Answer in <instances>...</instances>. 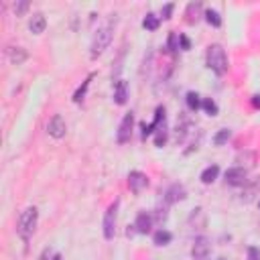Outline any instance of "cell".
I'll return each mask as SVG.
<instances>
[{
    "mask_svg": "<svg viewBox=\"0 0 260 260\" xmlns=\"http://www.w3.org/2000/svg\"><path fill=\"white\" fill-rule=\"evenodd\" d=\"M204 16H206V20H208L212 26H216V28H218V26H222V16H220V12H218V10H212V8H210V10H206V14H204Z\"/></svg>",
    "mask_w": 260,
    "mask_h": 260,
    "instance_id": "7402d4cb",
    "label": "cell"
},
{
    "mask_svg": "<svg viewBox=\"0 0 260 260\" xmlns=\"http://www.w3.org/2000/svg\"><path fill=\"white\" fill-rule=\"evenodd\" d=\"M248 260H260V248L250 246L248 248Z\"/></svg>",
    "mask_w": 260,
    "mask_h": 260,
    "instance_id": "484cf974",
    "label": "cell"
},
{
    "mask_svg": "<svg viewBox=\"0 0 260 260\" xmlns=\"http://www.w3.org/2000/svg\"><path fill=\"white\" fill-rule=\"evenodd\" d=\"M171 240H173V234H171L169 230H158V232H154V236H152V242H154L156 246H167Z\"/></svg>",
    "mask_w": 260,
    "mask_h": 260,
    "instance_id": "e0dca14e",
    "label": "cell"
},
{
    "mask_svg": "<svg viewBox=\"0 0 260 260\" xmlns=\"http://www.w3.org/2000/svg\"><path fill=\"white\" fill-rule=\"evenodd\" d=\"M185 16H187V22H198V18L202 16V2H191L187 4L185 8Z\"/></svg>",
    "mask_w": 260,
    "mask_h": 260,
    "instance_id": "5bb4252c",
    "label": "cell"
},
{
    "mask_svg": "<svg viewBox=\"0 0 260 260\" xmlns=\"http://www.w3.org/2000/svg\"><path fill=\"white\" fill-rule=\"evenodd\" d=\"M185 100H187V106H189V110H193V112L202 108V100H200V94H195V92H189Z\"/></svg>",
    "mask_w": 260,
    "mask_h": 260,
    "instance_id": "d6986e66",
    "label": "cell"
},
{
    "mask_svg": "<svg viewBox=\"0 0 260 260\" xmlns=\"http://www.w3.org/2000/svg\"><path fill=\"white\" fill-rule=\"evenodd\" d=\"M45 26H47V18H45L43 12H35V14L30 16V20H28V28H30L32 35H41V32L45 30Z\"/></svg>",
    "mask_w": 260,
    "mask_h": 260,
    "instance_id": "30bf717a",
    "label": "cell"
},
{
    "mask_svg": "<svg viewBox=\"0 0 260 260\" xmlns=\"http://www.w3.org/2000/svg\"><path fill=\"white\" fill-rule=\"evenodd\" d=\"M49 258H53V256H51V250H49V248H45V250L41 252V256H39V260H49Z\"/></svg>",
    "mask_w": 260,
    "mask_h": 260,
    "instance_id": "f546056e",
    "label": "cell"
},
{
    "mask_svg": "<svg viewBox=\"0 0 260 260\" xmlns=\"http://www.w3.org/2000/svg\"><path fill=\"white\" fill-rule=\"evenodd\" d=\"M252 106H254V108H260V96H254V98H252Z\"/></svg>",
    "mask_w": 260,
    "mask_h": 260,
    "instance_id": "4dcf8cb0",
    "label": "cell"
},
{
    "mask_svg": "<svg viewBox=\"0 0 260 260\" xmlns=\"http://www.w3.org/2000/svg\"><path fill=\"white\" fill-rule=\"evenodd\" d=\"M173 4H165L162 6V18H171V14H173Z\"/></svg>",
    "mask_w": 260,
    "mask_h": 260,
    "instance_id": "83f0119b",
    "label": "cell"
},
{
    "mask_svg": "<svg viewBox=\"0 0 260 260\" xmlns=\"http://www.w3.org/2000/svg\"><path fill=\"white\" fill-rule=\"evenodd\" d=\"M47 132H49L53 138H57V140L65 136V132H68V126H65V120H63L61 114H55V116L49 120V124H47Z\"/></svg>",
    "mask_w": 260,
    "mask_h": 260,
    "instance_id": "52a82bcc",
    "label": "cell"
},
{
    "mask_svg": "<svg viewBox=\"0 0 260 260\" xmlns=\"http://www.w3.org/2000/svg\"><path fill=\"white\" fill-rule=\"evenodd\" d=\"M118 206L120 202H114L106 214H104V238L106 240H112L116 236V218H118Z\"/></svg>",
    "mask_w": 260,
    "mask_h": 260,
    "instance_id": "277c9868",
    "label": "cell"
},
{
    "mask_svg": "<svg viewBox=\"0 0 260 260\" xmlns=\"http://www.w3.org/2000/svg\"><path fill=\"white\" fill-rule=\"evenodd\" d=\"M132 126H134V114H132V112H128V114L122 118L120 126H118L116 140H118L120 144H126V142L130 140V136H132Z\"/></svg>",
    "mask_w": 260,
    "mask_h": 260,
    "instance_id": "5b68a950",
    "label": "cell"
},
{
    "mask_svg": "<svg viewBox=\"0 0 260 260\" xmlns=\"http://www.w3.org/2000/svg\"><path fill=\"white\" fill-rule=\"evenodd\" d=\"M206 61H208V68L216 76H224L228 72V57H226V51L220 45H210L208 47Z\"/></svg>",
    "mask_w": 260,
    "mask_h": 260,
    "instance_id": "3957f363",
    "label": "cell"
},
{
    "mask_svg": "<svg viewBox=\"0 0 260 260\" xmlns=\"http://www.w3.org/2000/svg\"><path fill=\"white\" fill-rule=\"evenodd\" d=\"M112 37H114V26H112V22H108V24H104V26L98 28L96 35H94V39H92V45H90V57H92V59L100 57V55L108 49V45L112 43Z\"/></svg>",
    "mask_w": 260,
    "mask_h": 260,
    "instance_id": "6da1fadb",
    "label": "cell"
},
{
    "mask_svg": "<svg viewBox=\"0 0 260 260\" xmlns=\"http://www.w3.org/2000/svg\"><path fill=\"white\" fill-rule=\"evenodd\" d=\"M51 260H63V258H61V254H53V258H51Z\"/></svg>",
    "mask_w": 260,
    "mask_h": 260,
    "instance_id": "1f68e13d",
    "label": "cell"
},
{
    "mask_svg": "<svg viewBox=\"0 0 260 260\" xmlns=\"http://www.w3.org/2000/svg\"><path fill=\"white\" fill-rule=\"evenodd\" d=\"M246 177H248V173H246V169H242V167H232V169L226 171V183L232 185V187L244 185V183H246Z\"/></svg>",
    "mask_w": 260,
    "mask_h": 260,
    "instance_id": "ba28073f",
    "label": "cell"
},
{
    "mask_svg": "<svg viewBox=\"0 0 260 260\" xmlns=\"http://www.w3.org/2000/svg\"><path fill=\"white\" fill-rule=\"evenodd\" d=\"M158 24H160V20H158V16H156V14H152V12H148V14L144 16V20H142V26H144V28H148V30H156V28H158Z\"/></svg>",
    "mask_w": 260,
    "mask_h": 260,
    "instance_id": "ffe728a7",
    "label": "cell"
},
{
    "mask_svg": "<svg viewBox=\"0 0 260 260\" xmlns=\"http://www.w3.org/2000/svg\"><path fill=\"white\" fill-rule=\"evenodd\" d=\"M202 108L210 114V116H218V112H220V108H218V104L212 100V98H206V100L202 102Z\"/></svg>",
    "mask_w": 260,
    "mask_h": 260,
    "instance_id": "cb8c5ba5",
    "label": "cell"
},
{
    "mask_svg": "<svg viewBox=\"0 0 260 260\" xmlns=\"http://www.w3.org/2000/svg\"><path fill=\"white\" fill-rule=\"evenodd\" d=\"M37 218H39L37 208H26V210L20 214L16 232H18V236L22 238V242H28V240H30L32 232H35V228H37Z\"/></svg>",
    "mask_w": 260,
    "mask_h": 260,
    "instance_id": "7a4b0ae2",
    "label": "cell"
},
{
    "mask_svg": "<svg viewBox=\"0 0 260 260\" xmlns=\"http://www.w3.org/2000/svg\"><path fill=\"white\" fill-rule=\"evenodd\" d=\"M146 185H148V177H146L144 173H140V171H132V173L128 175V187H130V191L140 193Z\"/></svg>",
    "mask_w": 260,
    "mask_h": 260,
    "instance_id": "9c48e42d",
    "label": "cell"
},
{
    "mask_svg": "<svg viewBox=\"0 0 260 260\" xmlns=\"http://www.w3.org/2000/svg\"><path fill=\"white\" fill-rule=\"evenodd\" d=\"M218 175H220V167H218V165H210V167H206L204 173H202V183L210 185V183H214V181L218 179Z\"/></svg>",
    "mask_w": 260,
    "mask_h": 260,
    "instance_id": "9a60e30c",
    "label": "cell"
},
{
    "mask_svg": "<svg viewBox=\"0 0 260 260\" xmlns=\"http://www.w3.org/2000/svg\"><path fill=\"white\" fill-rule=\"evenodd\" d=\"M126 100H128V84L124 80H118L114 86V102L118 106H124Z\"/></svg>",
    "mask_w": 260,
    "mask_h": 260,
    "instance_id": "7c38bea8",
    "label": "cell"
},
{
    "mask_svg": "<svg viewBox=\"0 0 260 260\" xmlns=\"http://www.w3.org/2000/svg\"><path fill=\"white\" fill-rule=\"evenodd\" d=\"M179 43H181V49H183V51H187V49L191 47V45H189V39H187L185 35H179Z\"/></svg>",
    "mask_w": 260,
    "mask_h": 260,
    "instance_id": "f1b7e54d",
    "label": "cell"
},
{
    "mask_svg": "<svg viewBox=\"0 0 260 260\" xmlns=\"http://www.w3.org/2000/svg\"><path fill=\"white\" fill-rule=\"evenodd\" d=\"M92 78L94 76H88V80L76 90V94H74V102L76 104H80V102H84V98H86V92H88V88H90V84H92Z\"/></svg>",
    "mask_w": 260,
    "mask_h": 260,
    "instance_id": "ac0fdd59",
    "label": "cell"
},
{
    "mask_svg": "<svg viewBox=\"0 0 260 260\" xmlns=\"http://www.w3.org/2000/svg\"><path fill=\"white\" fill-rule=\"evenodd\" d=\"M167 45H169V51H177L179 49V35H177V32H171Z\"/></svg>",
    "mask_w": 260,
    "mask_h": 260,
    "instance_id": "d4e9b609",
    "label": "cell"
},
{
    "mask_svg": "<svg viewBox=\"0 0 260 260\" xmlns=\"http://www.w3.org/2000/svg\"><path fill=\"white\" fill-rule=\"evenodd\" d=\"M181 200H185V187L179 185V183H173L165 193V202L175 204V202H181Z\"/></svg>",
    "mask_w": 260,
    "mask_h": 260,
    "instance_id": "8fae6325",
    "label": "cell"
},
{
    "mask_svg": "<svg viewBox=\"0 0 260 260\" xmlns=\"http://www.w3.org/2000/svg\"><path fill=\"white\" fill-rule=\"evenodd\" d=\"M134 228L140 232V234H146L150 228H152V218H150V214H146V212H142V214H138V218H136V224H134Z\"/></svg>",
    "mask_w": 260,
    "mask_h": 260,
    "instance_id": "4fadbf2b",
    "label": "cell"
},
{
    "mask_svg": "<svg viewBox=\"0 0 260 260\" xmlns=\"http://www.w3.org/2000/svg\"><path fill=\"white\" fill-rule=\"evenodd\" d=\"M28 8V2H24V0H22V2H16L14 4V12H16V16H22V12Z\"/></svg>",
    "mask_w": 260,
    "mask_h": 260,
    "instance_id": "4316f807",
    "label": "cell"
},
{
    "mask_svg": "<svg viewBox=\"0 0 260 260\" xmlns=\"http://www.w3.org/2000/svg\"><path fill=\"white\" fill-rule=\"evenodd\" d=\"M8 59H10V63L20 65V63L26 59V51H24L22 47H10V49H8Z\"/></svg>",
    "mask_w": 260,
    "mask_h": 260,
    "instance_id": "2e32d148",
    "label": "cell"
},
{
    "mask_svg": "<svg viewBox=\"0 0 260 260\" xmlns=\"http://www.w3.org/2000/svg\"><path fill=\"white\" fill-rule=\"evenodd\" d=\"M230 136H232V132L228 128H222L220 132L214 136V144H218V146H222V144H226L228 140H230Z\"/></svg>",
    "mask_w": 260,
    "mask_h": 260,
    "instance_id": "603a6c76",
    "label": "cell"
},
{
    "mask_svg": "<svg viewBox=\"0 0 260 260\" xmlns=\"http://www.w3.org/2000/svg\"><path fill=\"white\" fill-rule=\"evenodd\" d=\"M165 142H167V128H165V122H160L158 124V132L154 136V144L156 146H165Z\"/></svg>",
    "mask_w": 260,
    "mask_h": 260,
    "instance_id": "44dd1931",
    "label": "cell"
},
{
    "mask_svg": "<svg viewBox=\"0 0 260 260\" xmlns=\"http://www.w3.org/2000/svg\"><path fill=\"white\" fill-rule=\"evenodd\" d=\"M210 254H212V244H210V240H208L206 236L195 238L193 248H191L193 260H210Z\"/></svg>",
    "mask_w": 260,
    "mask_h": 260,
    "instance_id": "8992f818",
    "label": "cell"
}]
</instances>
